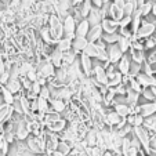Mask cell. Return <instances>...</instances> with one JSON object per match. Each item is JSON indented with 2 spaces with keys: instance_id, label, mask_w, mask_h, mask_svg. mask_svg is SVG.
Segmentation results:
<instances>
[{
  "instance_id": "6da1fadb",
  "label": "cell",
  "mask_w": 156,
  "mask_h": 156,
  "mask_svg": "<svg viewBox=\"0 0 156 156\" xmlns=\"http://www.w3.org/2000/svg\"><path fill=\"white\" fill-rule=\"evenodd\" d=\"M50 36L54 40H59L64 35V28H62V21L58 15H50Z\"/></svg>"
},
{
  "instance_id": "7a4b0ae2",
  "label": "cell",
  "mask_w": 156,
  "mask_h": 156,
  "mask_svg": "<svg viewBox=\"0 0 156 156\" xmlns=\"http://www.w3.org/2000/svg\"><path fill=\"white\" fill-rule=\"evenodd\" d=\"M133 133L136 134V137L140 140L141 145L147 149V152H148V151H149V141H151L149 131H148L144 126H134L133 127Z\"/></svg>"
},
{
  "instance_id": "3957f363",
  "label": "cell",
  "mask_w": 156,
  "mask_h": 156,
  "mask_svg": "<svg viewBox=\"0 0 156 156\" xmlns=\"http://www.w3.org/2000/svg\"><path fill=\"white\" fill-rule=\"evenodd\" d=\"M62 28H64L65 37L73 39L75 37V28H76V21H75L73 15L68 14L62 20Z\"/></svg>"
},
{
  "instance_id": "277c9868",
  "label": "cell",
  "mask_w": 156,
  "mask_h": 156,
  "mask_svg": "<svg viewBox=\"0 0 156 156\" xmlns=\"http://www.w3.org/2000/svg\"><path fill=\"white\" fill-rule=\"evenodd\" d=\"M29 129H28V124H27V119L22 118L18 120L17 127H15V137H17L18 141H24V140L28 138L29 136Z\"/></svg>"
},
{
  "instance_id": "5b68a950",
  "label": "cell",
  "mask_w": 156,
  "mask_h": 156,
  "mask_svg": "<svg viewBox=\"0 0 156 156\" xmlns=\"http://www.w3.org/2000/svg\"><path fill=\"white\" fill-rule=\"evenodd\" d=\"M106 55H108V61L109 62H118L119 59H120V57L123 55V53H122V50L119 48L118 44L115 43H111V44H106Z\"/></svg>"
},
{
  "instance_id": "8992f818",
  "label": "cell",
  "mask_w": 156,
  "mask_h": 156,
  "mask_svg": "<svg viewBox=\"0 0 156 156\" xmlns=\"http://www.w3.org/2000/svg\"><path fill=\"white\" fill-rule=\"evenodd\" d=\"M28 148L30 149V152H33L35 155H39V153H44V142L41 141L39 137H29L28 138Z\"/></svg>"
},
{
  "instance_id": "52a82bcc",
  "label": "cell",
  "mask_w": 156,
  "mask_h": 156,
  "mask_svg": "<svg viewBox=\"0 0 156 156\" xmlns=\"http://www.w3.org/2000/svg\"><path fill=\"white\" fill-rule=\"evenodd\" d=\"M102 20H104L102 10L98 9V7H95V6L91 7V9H90V12H88V15H87V21H88V24H90V27L101 24V21Z\"/></svg>"
},
{
  "instance_id": "ba28073f",
  "label": "cell",
  "mask_w": 156,
  "mask_h": 156,
  "mask_svg": "<svg viewBox=\"0 0 156 156\" xmlns=\"http://www.w3.org/2000/svg\"><path fill=\"white\" fill-rule=\"evenodd\" d=\"M102 33H104V30H102L101 24L93 25V27H90V29H88L87 35H86V39L88 40V43H95L98 39H101Z\"/></svg>"
},
{
  "instance_id": "9c48e42d",
  "label": "cell",
  "mask_w": 156,
  "mask_h": 156,
  "mask_svg": "<svg viewBox=\"0 0 156 156\" xmlns=\"http://www.w3.org/2000/svg\"><path fill=\"white\" fill-rule=\"evenodd\" d=\"M156 27L153 25V22H142L141 27L137 29V37L142 39V37H148V36L153 35V32H155Z\"/></svg>"
},
{
  "instance_id": "30bf717a",
  "label": "cell",
  "mask_w": 156,
  "mask_h": 156,
  "mask_svg": "<svg viewBox=\"0 0 156 156\" xmlns=\"http://www.w3.org/2000/svg\"><path fill=\"white\" fill-rule=\"evenodd\" d=\"M88 40L86 37H82V36H75L73 39H72V50L75 51V53H83V50L86 48V46H87Z\"/></svg>"
},
{
  "instance_id": "8fae6325",
  "label": "cell",
  "mask_w": 156,
  "mask_h": 156,
  "mask_svg": "<svg viewBox=\"0 0 156 156\" xmlns=\"http://www.w3.org/2000/svg\"><path fill=\"white\" fill-rule=\"evenodd\" d=\"M80 66H82V71L83 73H84V76L90 77V75H91L93 72V64H91V58L88 55H86L84 53L82 54V57H80Z\"/></svg>"
},
{
  "instance_id": "7c38bea8",
  "label": "cell",
  "mask_w": 156,
  "mask_h": 156,
  "mask_svg": "<svg viewBox=\"0 0 156 156\" xmlns=\"http://www.w3.org/2000/svg\"><path fill=\"white\" fill-rule=\"evenodd\" d=\"M101 27H102V30L105 33H113L119 28V22L115 20H106V18H104L101 21Z\"/></svg>"
},
{
  "instance_id": "4fadbf2b",
  "label": "cell",
  "mask_w": 156,
  "mask_h": 156,
  "mask_svg": "<svg viewBox=\"0 0 156 156\" xmlns=\"http://www.w3.org/2000/svg\"><path fill=\"white\" fill-rule=\"evenodd\" d=\"M94 73H95V80H97L100 84L108 86V75H106L105 68H102L101 65H97L94 68Z\"/></svg>"
},
{
  "instance_id": "5bb4252c",
  "label": "cell",
  "mask_w": 156,
  "mask_h": 156,
  "mask_svg": "<svg viewBox=\"0 0 156 156\" xmlns=\"http://www.w3.org/2000/svg\"><path fill=\"white\" fill-rule=\"evenodd\" d=\"M97 138H98L97 129L87 130V133H86V136H84V141L87 142L88 147H95V145H97Z\"/></svg>"
},
{
  "instance_id": "9a60e30c",
  "label": "cell",
  "mask_w": 156,
  "mask_h": 156,
  "mask_svg": "<svg viewBox=\"0 0 156 156\" xmlns=\"http://www.w3.org/2000/svg\"><path fill=\"white\" fill-rule=\"evenodd\" d=\"M141 108V115L144 118H148V116H152L156 113V102H145L144 105L140 106Z\"/></svg>"
},
{
  "instance_id": "2e32d148",
  "label": "cell",
  "mask_w": 156,
  "mask_h": 156,
  "mask_svg": "<svg viewBox=\"0 0 156 156\" xmlns=\"http://www.w3.org/2000/svg\"><path fill=\"white\" fill-rule=\"evenodd\" d=\"M88 29H90V24H88L87 20H82L79 22L76 28H75V36H82V37H86Z\"/></svg>"
},
{
  "instance_id": "e0dca14e",
  "label": "cell",
  "mask_w": 156,
  "mask_h": 156,
  "mask_svg": "<svg viewBox=\"0 0 156 156\" xmlns=\"http://www.w3.org/2000/svg\"><path fill=\"white\" fill-rule=\"evenodd\" d=\"M12 111H14L12 106L9 105V104H3V105H0V123L6 122L7 119L10 118V115H11Z\"/></svg>"
},
{
  "instance_id": "ac0fdd59",
  "label": "cell",
  "mask_w": 156,
  "mask_h": 156,
  "mask_svg": "<svg viewBox=\"0 0 156 156\" xmlns=\"http://www.w3.org/2000/svg\"><path fill=\"white\" fill-rule=\"evenodd\" d=\"M109 11H108V14H111V17H112V20H115V21H119L122 17H123V10L120 9V7H118L116 4H113V3H111L109 4Z\"/></svg>"
},
{
  "instance_id": "d6986e66",
  "label": "cell",
  "mask_w": 156,
  "mask_h": 156,
  "mask_svg": "<svg viewBox=\"0 0 156 156\" xmlns=\"http://www.w3.org/2000/svg\"><path fill=\"white\" fill-rule=\"evenodd\" d=\"M120 120H122V118L116 112H108L105 115V123L108 124L109 127H115Z\"/></svg>"
},
{
  "instance_id": "ffe728a7",
  "label": "cell",
  "mask_w": 156,
  "mask_h": 156,
  "mask_svg": "<svg viewBox=\"0 0 156 156\" xmlns=\"http://www.w3.org/2000/svg\"><path fill=\"white\" fill-rule=\"evenodd\" d=\"M119 65H118V68H119V72H120L122 75H129V68H130V59L127 58L126 55H122L120 59H119Z\"/></svg>"
},
{
  "instance_id": "44dd1931",
  "label": "cell",
  "mask_w": 156,
  "mask_h": 156,
  "mask_svg": "<svg viewBox=\"0 0 156 156\" xmlns=\"http://www.w3.org/2000/svg\"><path fill=\"white\" fill-rule=\"evenodd\" d=\"M51 101V108H53L54 112H64L65 108H66V104L64 102V100H59V98H53V100H48Z\"/></svg>"
},
{
  "instance_id": "7402d4cb",
  "label": "cell",
  "mask_w": 156,
  "mask_h": 156,
  "mask_svg": "<svg viewBox=\"0 0 156 156\" xmlns=\"http://www.w3.org/2000/svg\"><path fill=\"white\" fill-rule=\"evenodd\" d=\"M50 62L54 65V66H57V68L61 66L62 65V51H59L58 48H55V50L50 54Z\"/></svg>"
},
{
  "instance_id": "603a6c76",
  "label": "cell",
  "mask_w": 156,
  "mask_h": 156,
  "mask_svg": "<svg viewBox=\"0 0 156 156\" xmlns=\"http://www.w3.org/2000/svg\"><path fill=\"white\" fill-rule=\"evenodd\" d=\"M115 112L118 113L120 118H126L129 113H131V108L127 104H116L115 105Z\"/></svg>"
},
{
  "instance_id": "cb8c5ba5",
  "label": "cell",
  "mask_w": 156,
  "mask_h": 156,
  "mask_svg": "<svg viewBox=\"0 0 156 156\" xmlns=\"http://www.w3.org/2000/svg\"><path fill=\"white\" fill-rule=\"evenodd\" d=\"M6 87L11 94H17L21 90V83L18 79H9V82L6 83Z\"/></svg>"
},
{
  "instance_id": "d4e9b609",
  "label": "cell",
  "mask_w": 156,
  "mask_h": 156,
  "mask_svg": "<svg viewBox=\"0 0 156 156\" xmlns=\"http://www.w3.org/2000/svg\"><path fill=\"white\" fill-rule=\"evenodd\" d=\"M118 46H119V48L122 50V53H126L127 50H129L130 47H131V41H130V37H127V36H119V39H118Z\"/></svg>"
},
{
  "instance_id": "484cf974",
  "label": "cell",
  "mask_w": 156,
  "mask_h": 156,
  "mask_svg": "<svg viewBox=\"0 0 156 156\" xmlns=\"http://www.w3.org/2000/svg\"><path fill=\"white\" fill-rule=\"evenodd\" d=\"M75 59H76V53H75L72 48H69V50L62 53V64L64 65H71Z\"/></svg>"
},
{
  "instance_id": "4316f807",
  "label": "cell",
  "mask_w": 156,
  "mask_h": 156,
  "mask_svg": "<svg viewBox=\"0 0 156 156\" xmlns=\"http://www.w3.org/2000/svg\"><path fill=\"white\" fill-rule=\"evenodd\" d=\"M72 47V39L69 37H65V39H59V40H57V48H58L59 51H66L69 50V48Z\"/></svg>"
},
{
  "instance_id": "83f0119b",
  "label": "cell",
  "mask_w": 156,
  "mask_h": 156,
  "mask_svg": "<svg viewBox=\"0 0 156 156\" xmlns=\"http://www.w3.org/2000/svg\"><path fill=\"white\" fill-rule=\"evenodd\" d=\"M48 126V129L51 130L53 133H59V131H62V130H65V126H66V123H65V120H62V119H58V120H55V122H53V123H50V124H47Z\"/></svg>"
},
{
  "instance_id": "f1b7e54d",
  "label": "cell",
  "mask_w": 156,
  "mask_h": 156,
  "mask_svg": "<svg viewBox=\"0 0 156 156\" xmlns=\"http://www.w3.org/2000/svg\"><path fill=\"white\" fill-rule=\"evenodd\" d=\"M57 151H59V152H61L64 156H66V155H69V153H71L72 147H71V144H69V142H66V141H61V142L58 141Z\"/></svg>"
},
{
  "instance_id": "f546056e",
  "label": "cell",
  "mask_w": 156,
  "mask_h": 156,
  "mask_svg": "<svg viewBox=\"0 0 156 156\" xmlns=\"http://www.w3.org/2000/svg\"><path fill=\"white\" fill-rule=\"evenodd\" d=\"M130 48H131L133 61H134V62H138V64H142V62H144V51L138 50V48H134V47H130Z\"/></svg>"
},
{
  "instance_id": "4dcf8cb0",
  "label": "cell",
  "mask_w": 156,
  "mask_h": 156,
  "mask_svg": "<svg viewBox=\"0 0 156 156\" xmlns=\"http://www.w3.org/2000/svg\"><path fill=\"white\" fill-rule=\"evenodd\" d=\"M37 111L39 113H46L48 111V100H46V98H41L37 95Z\"/></svg>"
},
{
  "instance_id": "1f68e13d",
  "label": "cell",
  "mask_w": 156,
  "mask_h": 156,
  "mask_svg": "<svg viewBox=\"0 0 156 156\" xmlns=\"http://www.w3.org/2000/svg\"><path fill=\"white\" fill-rule=\"evenodd\" d=\"M0 91H2V95H3V100L6 101V104H9V105H12V102H14V97H12V94L7 90L6 86H0Z\"/></svg>"
},
{
  "instance_id": "d6a6232c",
  "label": "cell",
  "mask_w": 156,
  "mask_h": 156,
  "mask_svg": "<svg viewBox=\"0 0 156 156\" xmlns=\"http://www.w3.org/2000/svg\"><path fill=\"white\" fill-rule=\"evenodd\" d=\"M58 119H61V116H59L58 112H46V115H44V123L46 124H50L53 123V122L58 120Z\"/></svg>"
},
{
  "instance_id": "836d02e7",
  "label": "cell",
  "mask_w": 156,
  "mask_h": 156,
  "mask_svg": "<svg viewBox=\"0 0 156 156\" xmlns=\"http://www.w3.org/2000/svg\"><path fill=\"white\" fill-rule=\"evenodd\" d=\"M141 72V64H138V62H130V68H129V75L131 77L137 76V75Z\"/></svg>"
},
{
  "instance_id": "e575fe53",
  "label": "cell",
  "mask_w": 156,
  "mask_h": 156,
  "mask_svg": "<svg viewBox=\"0 0 156 156\" xmlns=\"http://www.w3.org/2000/svg\"><path fill=\"white\" fill-rule=\"evenodd\" d=\"M101 39H102L104 41H105L106 44H111V43H116L119 39V35L116 32L113 33H106V35H102L101 36Z\"/></svg>"
},
{
  "instance_id": "d590c367",
  "label": "cell",
  "mask_w": 156,
  "mask_h": 156,
  "mask_svg": "<svg viewBox=\"0 0 156 156\" xmlns=\"http://www.w3.org/2000/svg\"><path fill=\"white\" fill-rule=\"evenodd\" d=\"M151 9H152V2H144V3H142L141 6L138 7L141 17H145V15L149 14V12H151Z\"/></svg>"
},
{
  "instance_id": "8d00e7d4",
  "label": "cell",
  "mask_w": 156,
  "mask_h": 156,
  "mask_svg": "<svg viewBox=\"0 0 156 156\" xmlns=\"http://www.w3.org/2000/svg\"><path fill=\"white\" fill-rule=\"evenodd\" d=\"M33 68V65L32 64H29V62H22V64L20 65V72H21V76H22V75H27L28 72L30 71V69Z\"/></svg>"
},
{
  "instance_id": "74e56055",
  "label": "cell",
  "mask_w": 156,
  "mask_h": 156,
  "mask_svg": "<svg viewBox=\"0 0 156 156\" xmlns=\"http://www.w3.org/2000/svg\"><path fill=\"white\" fill-rule=\"evenodd\" d=\"M39 97L41 98H46V100H50V87L48 86H41L40 88V93H39Z\"/></svg>"
},
{
  "instance_id": "f35d334b",
  "label": "cell",
  "mask_w": 156,
  "mask_h": 156,
  "mask_svg": "<svg viewBox=\"0 0 156 156\" xmlns=\"http://www.w3.org/2000/svg\"><path fill=\"white\" fill-rule=\"evenodd\" d=\"M141 93H142V95H144L145 98H147L148 101H153L155 100V95H153V93H152V90H151L149 87H145L144 90H141Z\"/></svg>"
},
{
  "instance_id": "ab89813d",
  "label": "cell",
  "mask_w": 156,
  "mask_h": 156,
  "mask_svg": "<svg viewBox=\"0 0 156 156\" xmlns=\"http://www.w3.org/2000/svg\"><path fill=\"white\" fill-rule=\"evenodd\" d=\"M40 33H41L43 40H46L47 43H50V41H51V36H50V30H48V28H41Z\"/></svg>"
},
{
  "instance_id": "60d3db41",
  "label": "cell",
  "mask_w": 156,
  "mask_h": 156,
  "mask_svg": "<svg viewBox=\"0 0 156 156\" xmlns=\"http://www.w3.org/2000/svg\"><path fill=\"white\" fill-rule=\"evenodd\" d=\"M144 123V116L141 113H134V123H133V127L134 126H142Z\"/></svg>"
},
{
  "instance_id": "b9f144b4",
  "label": "cell",
  "mask_w": 156,
  "mask_h": 156,
  "mask_svg": "<svg viewBox=\"0 0 156 156\" xmlns=\"http://www.w3.org/2000/svg\"><path fill=\"white\" fill-rule=\"evenodd\" d=\"M25 76H27L28 79L30 80V82H35V80L37 79V75H36V69H35V68H32L27 75H25Z\"/></svg>"
},
{
  "instance_id": "7bdbcfd3",
  "label": "cell",
  "mask_w": 156,
  "mask_h": 156,
  "mask_svg": "<svg viewBox=\"0 0 156 156\" xmlns=\"http://www.w3.org/2000/svg\"><path fill=\"white\" fill-rule=\"evenodd\" d=\"M149 148H151V149H153V151H156V134H155V137H153V138H151Z\"/></svg>"
},
{
  "instance_id": "ee69618b",
  "label": "cell",
  "mask_w": 156,
  "mask_h": 156,
  "mask_svg": "<svg viewBox=\"0 0 156 156\" xmlns=\"http://www.w3.org/2000/svg\"><path fill=\"white\" fill-rule=\"evenodd\" d=\"M124 3H126V0H115V2H113V4H116V6L120 7V9H123Z\"/></svg>"
},
{
  "instance_id": "f6af8a7d",
  "label": "cell",
  "mask_w": 156,
  "mask_h": 156,
  "mask_svg": "<svg viewBox=\"0 0 156 156\" xmlns=\"http://www.w3.org/2000/svg\"><path fill=\"white\" fill-rule=\"evenodd\" d=\"M91 2L94 3L95 7H98V9H101V7H102V4H104L102 0H91Z\"/></svg>"
},
{
  "instance_id": "bcb514c9",
  "label": "cell",
  "mask_w": 156,
  "mask_h": 156,
  "mask_svg": "<svg viewBox=\"0 0 156 156\" xmlns=\"http://www.w3.org/2000/svg\"><path fill=\"white\" fill-rule=\"evenodd\" d=\"M102 156H113V152L111 149H105L102 153Z\"/></svg>"
},
{
  "instance_id": "7dc6e473",
  "label": "cell",
  "mask_w": 156,
  "mask_h": 156,
  "mask_svg": "<svg viewBox=\"0 0 156 156\" xmlns=\"http://www.w3.org/2000/svg\"><path fill=\"white\" fill-rule=\"evenodd\" d=\"M151 12H152L153 15H156V2H155V3H152V9H151Z\"/></svg>"
},
{
  "instance_id": "c3c4849f",
  "label": "cell",
  "mask_w": 156,
  "mask_h": 156,
  "mask_svg": "<svg viewBox=\"0 0 156 156\" xmlns=\"http://www.w3.org/2000/svg\"><path fill=\"white\" fill-rule=\"evenodd\" d=\"M83 0H71V4H73V6H77V4H80Z\"/></svg>"
},
{
  "instance_id": "681fc988",
  "label": "cell",
  "mask_w": 156,
  "mask_h": 156,
  "mask_svg": "<svg viewBox=\"0 0 156 156\" xmlns=\"http://www.w3.org/2000/svg\"><path fill=\"white\" fill-rule=\"evenodd\" d=\"M113 156H123V153L119 152V153H113Z\"/></svg>"
},
{
  "instance_id": "f907efd6",
  "label": "cell",
  "mask_w": 156,
  "mask_h": 156,
  "mask_svg": "<svg viewBox=\"0 0 156 156\" xmlns=\"http://www.w3.org/2000/svg\"><path fill=\"white\" fill-rule=\"evenodd\" d=\"M137 156H145V155H142V153H138V155H137Z\"/></svg>"
},
{
  "instance_id": "816d5d0a",
  "label": "cell",
  "mask_w": 156,
  "mask_h": 156,
  "mask_svg": "<svg viewBox=\"0 0 156 156\" xmlns=\"http://www.w3.org/2000/svg\"><path fill=\"white\" fill-rule=\"evenodd\" d=\"M37 2H41V0H37Z\"/></svg>"
}]
</instances>
